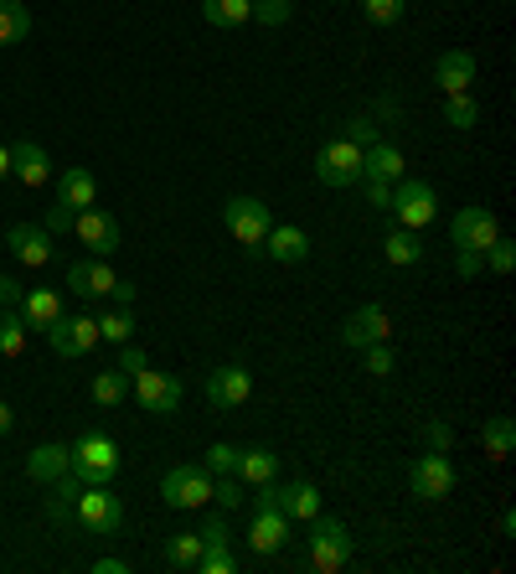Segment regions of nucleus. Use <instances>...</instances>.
I'll use <instances>...</instances> for the list:
<instances>
[{
    "mask_svg": "<svg viewBox=\"0 0 516 574\" xmlns=\"http://www.w3.org/2000/svg\"><path fill=\"white\" fill-rule=\"evenodd\" d=\"M367 352V373L372 378H388L392 373V342H372V347H361Z\"/></svg>",
    "mask_w": 516,
    "mask_h": 574,
    "instance_id": "obj_41",
    "label": "nucleus"
},
{
    "mask_svg": "<svg viewBox=\"0 0 516 574\" xmlns=\"http://www.w3.org/2000/svg\"><path fill=\"white\" fill-rule=\"evenodd\" d=\"M125 399H129V373H119V367H109V373H94V404H104V409H119Z\"/></svg>",
    "mask_w": 516,
    "mask_h": 574,
    "instance_id": "obj_31",
    "label": "nucleus"
},
{
    "mask_svg": "<svg viewBox=\"0 0 516 574\" xmlns=\"http://www.w3.org/2000/svg\"><path fill=\"white\" fill-rule=\"evenodd\" d=\"M361 176L367 181H403V150L388 140L361 145Z\"/></svg>",
    "mask_w": 516,
    "mask_h": 574,
    "instance_id": "obj_21",
    "label": "nucleus"
},
{
    "mask_svg": "<svg viewBox=\"0 0 516 574\" xmlns=\"http://www.w3.org/2000/svg\"><path fill=\"white\" fill-rule=\"evenodd\" d=\"M145 363H150V357H145L140 347H129V342H125V347H119V363H114V367H119V373H129V378H135V373H140Z\"/></svg>",
    "mask_w": 516,
    "mask_h": 574,
    "instance_id": "obj_46",
    "label": "nucleus"
},
{
    "mask_svg": "<svg viewBox=\"0 0 516 574\" xmlns=\"http://www.w3.org/2000/svg\"><path fill=\"white\" fill-rule=\"evenodd\" d=\"M73 523L83 533H98V539H109L114 528L125 523V502L109 492V487H83L78 502H73Z\"/></svg>",
    "mask_w": 516,
    "mask_h": 574,
    "instance_id": "obj_5",
    "label": "nucleus"
},
{
    "mask_svg": "<svg viewBox=\"0 0 516 574\" xmlns=\"http://www.w3.org/2000/svg\"><path fill=\"white\" fill-rule=\"evenodd\" d=\"M310 564L320 574H341L351 564V533L341 518H326V512L310 518Z\"/></svg>",
    "mask_w": 516,
    "mask_h": 574,
    "instance_id": "obj_1",
    "label": "nucleus"
},
{
    "mask_svg": "<svg viewBox=\"0 0 516 574\" xmlns=\"http://www.w3.org/2000/svg\"><path fill=\"white\" fill-rule=\"evenodd\" d=\"M109 301L129 305V301H135V285H129V280H119V285H114V295H109Z\"/></svg>",
    "mask_w": 516,
    "mask_h": 574,
    "instance_id": "obj_51",
    "label": "nucleus"
},
{
    "mask_svg": "<svg viewBox=\"0 0 516 574\" xmlns=\"http://www.w3.org/2000/svg\"><path fill=\"white\" fill-rule=\"evenodd\" d=\"M485 264V254L481 249H460V274H475Z\"/></svg>",
    "mask_w": 516,
    "mask_h": 574,
    "instance_id": "obj_49",
    "label": "nucleus"
},
{
    "mask_svg": "<svg viewBox=\"0 0 516 574\" xmlns=\"http://www.w3.org/2000/svg\"><path fill=\"white\" fill-rule=\"evenodd\" d=\"M249 543H253V554H280L284 543H289V518L280 508H253Z\"/></svg>",
    "mask_w": 516,
    "mask_h": 574,
    "instance_id": "obj_17",
    "label": "nucleus"
},
{
    "mask_svg": "<svg viewBox=\"0 0 516 574\" xmlns=\"http://www.w3.org/2000/svg\"><path fill=\"white\" fill-rule=\"evenodd\" d=\"M295 17V0H253V21L259 27H284Z\"/></svg>",
    "mask_w": 516,
    "mask_h": 574,
    "instance_id": "obj_38",
    "label": "nucleus"
},
{
    "mask_svg": "<svg viewBox=\"0 0 516 574\" xmlns=\"http://www.w3.org/2000/svg\"><path fill=\"white\" fill-rule=\"evenodd\" d=\"M233 570H238L233 549H207V554L197 559V574H233Z\"/></svg>",
    "mask_w": 516,
    "mask_h": 574,
    "instance_id": "obj_40",
    "label": "nucleus"
},
{
    "mask_svg": "<svg viewBox=\"0 0 516 574\" xmlns=\"http://www.w3.org/2000/svg\"><path fill=\"white\" fill-rule=\"evenodd\" d=\"M361 187H367V202H372V208H388L392 202V181H367V176H361Z\"/></svg>",
    "mask_w": 516,
    "mask_h": 574,
    "instance_id": "obj_47",
    "label": "nucleus"
},
{
    "mask_svg": "<svg viewBox=\"0 0 516 574\" xmlns=\"http://www.w3.org/2000/svg\"><path fill=\"white\" fill-rule=\"evenodd\" d=\"M94 197H98L94 171H83V166H67V171L57 176V208L83 212V208H94Z\"/></svg>",
    "mask_w": 516,
    "mask_h": 574,
    "instance_id": "obj_22",
    "label": "nucleus"
},
{
    "mask_svg": "<svg viewBox=\"0 0 516 574\" xmlns=\"http://www.w3.org/2000/svg\"><path fill=\"white\" fill-rule=\"evenodd\" d=\"M114 285H119V280H114V270L104 259L88 254V259H73V264H67V290L83 295V301H104V295H114Z\"/></svg>",
    "mask_w": 516,
    "mask_h": 574,
    "instance_id": "obj_15",
    "label": "nucleus"
},
{
    "mask_svg": "<svg viewBox=\"0 0 516 574\" xmlns=\"http://www.w3.org/2000/svg\"><path fill=\"white\" fill-rule=\"evenodd\" d=\"M212 502L218 508H243V492H238V477H212Z\"/></svg>",
    "mask_w": 516,
    "mask_h": 574,
    "instance_id": "obj_42",
    "label": "nucleus"
},
{
    "mask_svg": "<svg viewBox=\"0 0 516 574\" xmlns=\"http://www.w3.org/2000/svg\"><path fill=\"white\" fill-rule=\"evenodd\" d=\"M21 321H27V332H48L52 321L63 316V301H57V290H48V285H36V290H27L21 295Z\"/></svg>",
    "mask_w": 516,
    "mask_h": 574,
    "instance_id": "obj_24",
    "label": "nucleus"
},
{
    "mask_svg": "<svg viewBox=\"0 0 516 574\" xmlns=\"http://www.w3.org/2000/svg\"><path fill=\"white\" fill-rule=\"evenodd\" d=\"M259 254H268L274 264H305V254H310V233H305V228H289V223L268 228Z\"/></svg>",
    "mask_w": 516,
    "mask_h": 574,
    "instance_id": "obj_18",
    "label": "nucleus"
},
{
    "mask_svg": "<svg viewBox=\"0 0 516 574\" xmlns=\"http://www.w3.org/2000/svg\"><path fill=\"white\" fill-rule=\"evenodd\" d=\"M197 533H202V554H207V549H228V543H233V533H228V523H222V518H207Z\"/></svg>",
    "mask_w": 516,
    "mask_h": 574,
    "instance_id": "obj_43",
    "label": "nucleus"
},
{
    "mask_svg": "<svg viewBox=\"0 0 516 574\" xmlns=\"http://www.w3.org/2000/svg\"><path fill=\"white\" fill-rule=\"evenodd\" d=\"M341 342L357 352L372 347V342H392V316L382 305H361V311H351V316L341 321Z\"/></svg>",
    "mask_w": 516,
    "mask_h": 574,
    "instance_id": "obj_13",
    "label": "nucleus"
},
{
    "mask_svg": "<svg viewBox=\"0 0 516 574\" xmlns=\"http://www.w3.org/2000/svg\"><path fill=\"white\" fill-rule=\"evenodd\" d=\"M181 394H187V388H181L176 373H160V367H150V363L135 373V399H140L145 415H176V409H181Z\"/></svg>",
    "mask_w": 516,
    "mask_h": 574,
    "instance_id": "obj_6",
    "label": "nucleus"
},
{
    "mask_svg": "<svg viewBox=\"0 0 516 574\" xmlns=\"http://www.w3.org/2000/svg\"><path fill=\"white\" fill-rule=\"evenodd\" d=\"M160 497L171 508H202V502H212V471L207 466H171L160 477Z\"/></svg>",
    "mask_w": 516,
    "mask_h": 574,
    "instance_id": "obj_7",
    "label": "nucleus"
},
{
    "mask_svg": "<svg viewBox=\"0 0 516 574\" xmlns=\"http://www.w3.org/2000/svg\"><path fill=\"white\" fill-rule=\"evenodd\" d=\"M129 336H135V316H129V305H114L109 316H98V342H114V347H125Z\"/></svg>",
    "mask_w": 516,
    "mask_h": 574,
    "instance_id": "obj_34",
    "label": "nucleus"
},
{
    "mask_svg": "<svg viewBox=\"0 0 516 574\" xmlns=\"http://www.w3.org/2000/svg\"><path fill=\"white\" fill-rule=\"evenodd\" d=\"M516 446V425L512 415H491L485 419V430H481V450H485V461H506Z\"/></svg>",
    "mask_w": 516,
    "mask_h": 574,
    "instance_id": "obj_26",
    "label": "nucleus"
},
{
    "mask_svg": "<svg viewBox=\"0 0 516 574\" xmlns=\"http://www.w3.org/2000/svg\"><path fill=\"white\" fill-rule=\"evenodd\" d=\"M481 119V104L470 94H444V125H454V129H470Z\"/></svg>",
    "mask_w": 516,
    "mask_h": 574,
    "instance_id": "obj_35",
    "label": "nucleus"
},
{
    "mask_svg": "<svg viewBox=\"0 0 516 574\" xmlns=\"http://www.w3.org/2000/svg\"><path fill=\"white\" fill-rule=\"evenodd\" d=\"M434 83L444 88V94H470V83H475V52H465V48L439 52Z\"/></svg>",
    "mask_w": 516,
    "mask_h": 574,
    "instance_id": "obj_20",
    "label": "nucleus"
},
{
    "mask_svg": "<svg viewBox=\"0 0 516 574\" xmlns=\"http://www.w3.org/2000/svg\"><path fill=\"white\" fill-rule=\"evenodd\" d=\"M388 212L398 218V228H429L434 223V212H439V197L429 181H413V176H403V181H392V202Z\"/></svg>",
    "mask_w": 516,
    "mask_h": 574,
    "instance_id": "obj_4",
    "label": "nucleus"
},
{
    "mask_svg": "<svg viewBox=\"0 0 516 574\" xmlns=\"http://www.w3.org/2000/svg\"><path fill=\"white\" fill-rule=\"evenodd\" d=\"M94 574H129L125 559H94Z\"/></svg>",
    "mask_w": 516,
    "mask_h": 574,
    "instance_id": "obj_50",
    "label": "nucleus"
},
{
    "mask_svg": "<svg viewBox=\"0 0 516 574\" xmlns=\"http://www.w3.org/2000/svg\"><path fill=\"white\" fill-rule=\"evenodd\" d=\"M450 446H454V430L444 425V419H434V425H429V450H439V456H450Z\"/></svg>",
    "mask_w": 516,
    "mask_h": 574,
    "instance_id": "obj_44",
    "label": "nucleus"
},
{
    "mask_svg": "<svg viewBox=\"0 0 516 574\" xmlns=\"http://www.w3.org/2000/svg\"><path fill=\"white\" fill-rule=\"evenodd\" d=\"M73 477L83 487H109L119 477V446H114L109 435H83L78 446H73Z\"/></svg>",
    "mask_w": 516,
    "mask_h": 574,
    "instance_id": "obj_2",
    "label": "nucleus"
},
{
    "mask_svg": "<svg viewBox=\"0 0 516 574\" xmlns=\"http://www.w3.org/2000/svg\"><path fill=\"white\" fill-rule=\"evenodd\" d=\"M485 264L496 274H512V264H516V243L512 239H491L485 243Z\"/></svg>",
    "mask_w": 516,
    "mask_h": 574,
    "instance_id": "obj_39",
    "label": "nucleus"
},
{
    "mask_svg": "<svg viewBox=\"0 0 516 574\" xmlns=\"http://www.w3.org/2000/svg\"><path fill=\"white\" fill-rule=\"evenodd\" d=\"M11 425H17V415H11V404H0V440L11 435Z\"/></svg>",
    "mask_w": 516,
    "mask_h": 574,
    "instance_id": "obj_52",
    "label": "nucleus"
},
{
    "mask_svg": "<svg viewBox=\"0 0 516 574\" xmlns=\"http://www.w3.org/2000/svg\"><path fill=\"white\" fill-rule=\"evenodd\" d=\"M27 352V321H21V311H0V357H21Z\"/></svg>",
    "mask_w": 516,
    "mask_h": 574,
    "instance_id": "obj_33",
    "label": "nucleus"
},
{
    "mask_svg": "<svg viewBox=\"0 0 516 574\" xmlns=\"http://www.w3.org/2000/svg\"><path fill=\"white\" fill-rule=\"evenodd\" d=\"M21 295H27V285H21V280H11V274H0V305H11V311H17Z\"/></svg>",
    "mask_w": 516,
    "mask_h": 574,
    "instance_id": "obj_48",
    "label": "nucleus"
},
{
    "mask_svg": "<svg viewBox=\"0 0 516 574\" xmlns=\"http://www.w3.org/2000/svg\"><path fill=\"white\" fill-rule=\"evenodd\" d=\"M11 176H17V181H27V187H48V181H52L48 150H42V145H32V140L11 145Z\"/></svg>",
    "mask_w": 516,
    "mask_h": 574,
    "instance_id": "obj_23",
    "label": "nucleus"
},
{
    "mask_svg": "<svg viewBox=\"0 0 516 574\" xmlns=\"http://www.w3.org/2000/svg\"><path fill=\"white\" fill-rule=\"evenodd\" d=\"M222 223H228V233H233L249 254H259L264 249V233L274 228V212L259 202V197H228V208H222Z\"/></svg>",
    "mask_w": 516,
    "mask_h": 574,
    "instance_id": "obj_3",
    "label": "nucleus"
},
{
    "mask_svg": "<svg viewBox=\"0 0 516 574\" xmlns=\"http://www.w3.org/2000/svg\"><path fill=\"white\" fill-rule=\"evenodd\" d=\"M63 471H73V446H36L32 456H27V477L42 481V487H52V481L63 477Z\"/></svg>",
    "mask_w": 516,
    "mask_h": 574,
    "instance_id": "obj_25",
    "label": "nucleus"
},
{
    "mask_svg": "<svg viewBox=\"0 0 516 574\" xmlns=\"http://www.w3.org/2000/svg\"><path fill=\"white\" fill-rule=\"evenodd\" d=\"M197 559H202V533H171L166 539V564L171 570H197Z\"/></svg>",
    "mask_w": 516,
    "mask_h": 574,
    "instance_id": "obj_32",
    "label": "nucleus"
},
{
    "mask_svg": "<svg viewBox=\"0 0 516 574\" xmlns=\"http://www.w3.org/2000/svg\"><path fill=\"white\" fill-rule=\"evenodd\" d=\"M274 471H280V456L264 446H249L243 456H238V481H249V487H264V481H274Z\"/></svg>",
    "mask_w": 516,
    "mask_h": 574,
    "instance_id": "obj_27",
    "label": "nucleus"
},
{
    "mask_svg": "<svg viewBox=\"0 0 516 574\" xmlns=\"http://www.w3.org/2000/svg\"><path fill=\"white\" fill-rule=\"evenodd\" d=\"M315 176H320V187H357L361 181V145H351V140L320 145Z\"/></svg>",
    "mask_w": 516,
    "mask_h": 574,
    "instance_id": "obj_8",
    "label": "nucleus"
},
{
    "mask_svg": "<svg viewBox=\"0 0 516 574\" xmlns=\"http://www.w3.org/2000/svg\"><path fill=\"white\" fill-rule=\"evenodd\" d=\"M32 36V11L21 0H0V48H17Z\"/></svg>",
    "mask_w": 516,
    "mask_h": 574,
    "instance_id": "obj_28",
    "label": "nucleus"
},
{
    "mask_svg": "<svg viewBox=\"0 0 516 574\" xmlns=\"http://www.w3.org/2000/svg\"><path fill=\"white\" fill-rule=\"evenodd\" d=\"M238 456H243V450H238V446H228V440H218V446H207L202 466H207V471H212V477H238Z\"/></svg>",
    "mask_w": 516,
    "mask_h": 574,
    "instance_id": "obj_36",
    "label": "nucleus"
},
{
    "mask_svg": "<svg viewBox=\"0 0 516 574\" xmlns=\"http://www.w3.org/2000/svg\"><path fill=\"white\" fill-rule=\"evenodd\" d=\"M382 254H388V264H398V270H403V264H419V259H423V239L413 233V228H392L388 243H382Z\"/></svg>",
    "mask_w": 516,
    "mask_h": 574,
    "instance_id": "obj_29",
    "label": "nucleus"
},
{
    "mask_svg": "<svg viewBox=\"0 0 516 574\" xmlns=\"http://www.w3.org/2000/svg\"><path fill=\"white\" fill-rule=\"evenodd\" d=\"M346 140H351V145H372V140H377V125H372V119H361V114H357V119L346 125Z\"/></svg>",
    "mask_w": 516,
    "mask_h": 574,
    "instance_id": "obj_45",
    "label": "nucleus"
},
{
    "mask_svg": "<svg viewBox=\"0 0 516 574\" xmlns=\"http://www.w3.org/2000/svg\"><path fill=\"white\" fill-rule=\"evenodd\" d=\"M6 249L17 254V264H27V270H42V264H52V233L42 223H17L11 233H6Z\"/></svg>",
    "mask_w": 516,
    "mask_h": 574,
    "instance_id": "obj_16",
    "label": "nucleus"
},
{
    "mask_svg": "<svg viewBox=\"0 0 516 574\" xmlns=\"http://www.w3.org/2000/svg\"><path fill=\"white\" fill-rule=\"evenodd\" d=\"M11 176V145H0V181Z\"/></svg>",
    "mask_w": 516,
    "mask_h": 574,
    "instance_id": "obj_53",
    "label": "nucleus"
},
{
    "mask_svg": "<svg viewBox=\"0 0 516 574\" xmlns=\"http://www.w3.org/2000/svg\"><path fill=\"white\" fill-rule=\"evenodd\" d=\"M450 239H454V249H481L485 254V243L501 239L496 212L491 208H460L454 212V223H450Z\"/></svg>",
    "mask_w": 516,
    "mask_h": 574,
    "instance_id": "obj_14",
    "label": "nucleus"
},
{
    "mask_svg": "<svg viewBox=\"0 0 516 574\" xmlns=\"http://www.w3.org/2000/svg\"><path fill=\"white\" fill-rule=\"evenodd\" d=\"M274 508H280L289 523H310L315 512H320V492H315L310 481H280V487H274Z\"/></svg>",
    "mask_w": 516,
    "mask_h": 574,
    "instance_id": "obj_19",
    "label": "nucleus"
},
{
    "mask_svg": "<svg viewBox=\"0 0 516 574\" xmlns=\"http://www.w3.org/2000/svg\"><path fill=\"white\" fill-rule=\"evenodd\" d=\"M202 17L212 27H243L253 21V0H202Z\"/></svg>",
    "mask_w": 516,
    "mask_h": 574,
    "instance_id": "obj_30",
    "label": "nucleus"
},
{
    "mask_svg": "<svg viewBox=\"0 0 516 574\" xmlns=\"http://www.w3.org/2000/svg\"><path fill=\"white\" fill-rule=\"evenodd\" d=\"M253 394V373L243 363H228L218 373H207V404L212 409H243Z\"/></svg>",
    "mask_w": 516,
    "mask_h": 574,
    "instance_id": "obj_11",
    "label": "nucleus"
},
{
    "mask_svg": "<svg viewBox=\"0 0 516 574\" xmlns=\"http://www.w3.org/2000/svg\"><path fill=\"white\" fill-rule=\"evenodd\" d=\"M408 11V0H361V17L372 21V27H398Z\"/></svg>",
    "mask_w": 516,
    "mask_h": 574,
    "instance_id": "obj_37",
    "label": "nucleus"
},
{
    "mask_svg": "<svg viewBox=\"0 0 516 574\" xmlns=\"http://www.w3.org/2000/svg\"><path fill=\"white\" fill-rule=\"evenodd\" d=\"M73 233H78V243L94 259H109L114 249H119V223H114V212H104V208H83L78 218H73Z\"/></svg>",
    "mask_w": 516,
    "mask_h": 574,
    "instance_id": "obj_12",
    "label": "nucleus"
},
{
    "mask_svg": "<svg viewBox=\"0 0 516 574\" xmlns=\"http://www.w3.org/2000/svg\"><path fill=\"white\" fill-rule=\"evenodd\" d=\"M408 487H413V497H419V502H444V497L454 492V466H450V456H439V450L419 456V461L408 466Z\"/></svg>",
    "mask_w": 516,
    "mask_h": 574,
    "instance_id": "obj_9",
    "label": "nucleus"
},
{
    "mask_svg": "<svg viewBox=\"0 0 516 574\" xmlns=\"http://www.w3.org/2000/svg\"><path fill=\"white\" fill-rule=\"evenodd\" d=\"M48 342L57 357H88L98 347V316H57L48 326Z\"/></svg>",
    "mask_w": 516,
    "mask_h": 574,
    "instance_id": "obj_10",
    "label": "nucleus"
}]
</instances>
